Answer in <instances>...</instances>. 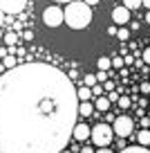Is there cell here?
<instances>
[{
	"label": "cell",
	"instance_id": "1",
	"mask_svg": "<svg viewBox=\"0 0 150 153\" xmlns=\"http://www.w3.org/2000/svg\"><path fill=\"white\" fill-rule=\"evenodd\" d=\"M79 117L72 79L47 63H23L0 74V151L61 153Z\"/></svg>",
	"mask_w": 150,
	"mask_h": 153
},
{
	"label": "cell",
	"instance_id": "2",
	"mask_svg": "<svg viewBox=\"0 0 150 153\" xmlns=\"http://www.w3.org/2000/svg\"><path fill=\"white\" fill-rule=\"evenodd\" d=\"M65 23L72 29H85L92 23V7L85 5L83 0H74L65 7Z\"/></svg>",
	"mask_w": 150,
	"mask_h": 153
},
{
	"label": "cell",
	"instance_id": "3",
	"mask_svg": "<svg viewBox=\"0 0 150 153\" xmlns=\"http://www.w3.org/2000/svg\"><path fill=\"white\" fill-rule=\"evenodd\" d=\"M112 137H114L112 126H108V124H96V126L92 128V137H90V140H92L99 149H108L110 142H112Z\"/></svg>",
	"mask_w": 150,
	"mask_h": 153
},
{
	"label": "cell",
	"instance_id": "4",
	"mask_svg": "<svg viewBox=\"0 0 150 153\" xmlns=\"http://www.w3.org/2000/svg\"><path fill=\"white\" fill-rule=\"evenodd\" d=\"M43 23L47 27H61L65 23V9H61V7H47L43 11Z\"/></svg>",
	"mask_w": 150,
	"mask_h": 153
},
{
	"label": "cell",
	"instance_id": "5",
	"mask_svg": "<svg viewBox=\"0 0 150 153\" xmlns=\"http://www.w3.org/2000/svg\"><path fill=\"white\" fill-rule=\"evenodd\" d=\"M112 131L119 137H128V135L135 131V122H132L128 115H119L117 120H114V124H112Z\"/></svg>",
	"mask_w": 150,
	"mask_h": 153
},
{
	"label": "cell",
	"instance_id": "6",
	"mask_svg": "<svg viewBox=\"0 0 150 153\" xmlns=\"http://www.w3.org/2000/svg\"><path fill=\"white\" fill-rule=\"evenodd\" d=\"M25 5H27V0H0L2 14H18L25 9Z\"/></svg>",
	"mask_w": 150,
	"mask_h": 153
},
{
	"label": "cell",
	"instance_id": "7",
	"mask_svg": "<svg viewBox=\"0 0 150 153\" xmlns=\"http://www.w3.org/2000/svg\"><path fill=\"white\" fill-rule=\"evenodd\" d=\"M112 20L117 25H128V23H130V9L123 7V5L114 7V9H112Z\"/></svg>",
	"mask_w": 150,
	"mask_h": 153
},
{
	"label": "cell",
	"instance_id": "8",
	"mask_svg": "<svg viewBox=\"0 0 150 153\" xmlns=\"http://www.w3.org/2000/svg\"><path fill=\"white\" fill-rule=\"evenodd\" d=\"M72 137H74L76 142H85L88 137H92V128H90L88 124H76V126H74V133H72Z\"/></svg>",
	"mask_w": 150,
	"mask_h": 153
},
{
	"label": "cell",
	"instance_id": "9",
	"mask_svg": "<svg viewBox=\"0 0 150 153\" xmlns=\"http://www.w3.org/2000/svg\"><path fill=\"white\" fill-rule=\"evenodd\" d=\"M137 142H139L141 146H148V144H150V131L148 128H141L139 133H137Z\"/></svg>",
	"mask_w": 150,
	"mask_h": 153
},
{
	"label": "cell",
	"instance_id": "10",
	"mask_svg": "<svg viewBox=\"0 0 150 153\" xmlns=\"http://www.w3.org/2000/svg\"><path fill=\"white\" fill-rule=\"evenodd\" d=\"M92 113H94V106L90 104V101H79V115H85V117H90Z\"/></svg>",
	"mask_w": 150,
	"mask_h": 153
},
{
	"label": "cell",
	"instance_id": "11",
	"mask_svg": "<svg viewBox=\"0 0 150 153\" xmlns=\"http://www.w3.org/2000/svg\"><path fill=\"white\" fill-rule=\"evenodd\" d=\"M76 97H79V101H90V97H94L92 95V88H88V86L79 88V90H76Z\"/></svg>",
	"mask_w": 150,
	"mask_h": 153
},
{
	"label": "cell",
	"instance_id": "12",
	"mask_svg": "<svg viewBox=\"0 0 150 153\" xmlns=\"http://www.w3.org/2000/svg\"><path fill=\"white\" fill-rule=\"evenodd\" d=\"M2 41H5V43L9 45V48H16V45L20 43V38H18V34H16V32H7Z\"/></svg>",
	"mask_w": 150,
	"mask_h": 153
},
{
	"label": "cell",
	"instance_id": "13",
	"mask_svg": "<svg viewBox=\"0 0 150 153\" xmlns=\"http://www.w3.org/2000/svg\"><path fill=\"white\" fill-rule=\"evenodd\" d=\"M110 104H112V101H110L108 99V97H96V104H94V108H96V110H103V113H105V110H108L110 108Z\"/></svg>",
	"mask_w": 150,
	"mask_h": 153
},
{
	"label": "cell",
	"instance_id": "14",
	"mask_svg": "<svg viewBox=\"0 0 150 153\" xmlns=\"http://www.w3.org/2000/svg\"><path fill=\"white\" fill-rule=\"evenodd\" d=\"M96 68H99V70H103V72H108L110 68H112V59H108V56H101V59L96 61Z\"/></svg>",
	"mask_w": 150,
	"mask_h": 153
},
{
	"label": "cell",
	"instance_id": "15",
	"mask_svg": "<svg viewBox=\"0 0 150 153\" xmlns=\"http://www.w3.org/2000/svg\"><path fill=\"white\" fill-rule=\"evenodd\" d=\"M121 153H150L148 146H141V144H135V146H126Z\"/></svg>",
	"mask_w": 150,
	"mask_h": 153
},
{
	"label": "cell",
	"instance_id": "16",
	"mask_svg": "<svg viewBox=\"0 0 150 153\" xmlns=\"http://www.w3.org/2000/svg\"><path fill=\"white\" fill-rule=\"evenodd\" d=\"M83 86L94 88V86H96V74H85V76H83Z\"/></svg>",
	"mask_w": 150,
	"mask_h": 153
},
{
	"label": "cell",
	"instance_id": "17",
	"mask_svg": "<svg viewBox=\"0 0 150 153\" xmlns=\"http://www.w3.org/2000/svg\"><path fill=\"white\" fill-rule=\"evenodd\" d=\"M141 2H143V0H123V7H128V9H139L141 7Z\"/></svg>",
	"mask_w": 150,
	"mask_h": 153
},
{
	"label": "cell",
	"instance_id": "18",
	"mask_svg": "<svg viewBox=\"0 0 150 153\" xmlns=\"http://www.w3.org/2000/svg\"><path fill=\"white\" fill-rule=\"evenodd\" d=\"M2 61H5V68H7V70H14V68H18V65H16V56H11V54H9L7 59H2Z\"/></svg>",
	"mask_w": 150,
	"mask_h": 153
},
{
	"label": "cell",
	"instance_id": "19",
	"mask_svg": "<svg viewBox=\"0 0 150 153\" xmlns=\"http://www.w3.org/2000/svg\"><path fill=\"white\" fill-rule=\"evenodd\" d=\"M117 36H119V38H121V41H128V38H130V29H126V27H121V29H119V32H117Z\"/></svg>",
	"mask_w": 150,
	"mask_h": 153
},
{
	"label": "cell",
	"instance_id": "20",
	"mask_svg": "<svg viewBox=\"0 0 150 153\" xmlns=\"http://www.w3.org/2000/svg\"><path fill=\"white\" fill-rule=\"evenodd\" d=\"M117 104L121 106V108H130V99H128V97H123V95L119 97V101H117Z\"/></svg>",
	"mask_w": 150,
	"mask_h": 153
},
{
	"label": "cell",
	"instance_id": "21",
	"mask_svg": "<svg viewBox=\"0 0 150 153\" xmlns=\"http://www.w3.org/2000/svg\"><path fill=\"white\" fill-rule=\"evenodd\" d=\"M123 63H126V59H121V56H117V59H112V68H121Z\"/></svg>",
	"mask_w": 150,
	"mask_h": 153
},
{
	"label": "cell",
	"instance_id": "22",
	"mask_svg": "<svg viewBox=\"0 0 150 153\" xmlns=\"http://www.w3.org/2000/svg\"><path fill=\"white\" fill-rule=\"evenodd\" d=\"M141 92H146V95H150V83H148V81H143V83H141Z\"/></svg>",
	"mask_w": 150,
	"mask_h": 153
},
{
	"label": "cell",
	"instance_id": "23",
	"mask_svg": "<svg viewBox=\"0 0 150 153\" xmlns=\"http://www.w3.org/2000/svg\"><path fill=\"white\" fill-rule=\"evenodd\" d=\"M119 97H121V95L112 90V92H110V95H108V99H110V101H119Z\"/></svg>",
	"mask_w": 150,
	"mask_h": 153
},
{
	"label": "cell",
	"instance_id": "24",
	"mask_svg": "<svg viewBox=\"0 0 150 153\" xmlns=\"http://www.w3.org/2000/svg\"><path fill=\"white\" fill-rule=\"evenodd\" d=\"M103 90H108V92H112V90H114V83H112V81H105V86H103Z\"/></svg>",
	"mask_w": 150,
	"mask_h": 153
},
{
	"label": "cell",
	"instance_id": "25",
	"mask_svg": "<svg viewBox=\"0 0 150 153\" xmlns=\"http://www.w3.org/2000/svg\"><path fill=\"white\" fill-rule=\"evenodd\" d=\"M23 38H25V41H32V38H34V32H29V29H27V32H23Z\"/></svg>",
	"mask_w": 150,
	"mask_h": 153
},
{
	"label": "cell",
	"instance_id": "26",
	"mask_svg": "<svg viewBox=\"0 0 150 153\" xmlns=\"http://www.w3.org/2000/svg\"><path fill=\"white\" fill-rule=\"evenodd\" d=\"M143 61H146V63H150V48H146V50H143Z\"/></svg>",
	"mask_w": 150,
	"mask_h": 153
},
{
	"label": "cell",
	"instance_id": "27",
	"mask_svg": "<svg viewBox=\"0 0 150 153\" xmlns=\"http://www.w3.org/2000/svg\"><path fill=\"white\" fill-rule=\"evenodd\" d=\"M96 81H103V83H105V72H103V70H99V74H96Z\"/></svg>",
	"mask_w": 150,
	"mask_h": 153
},
{
	"label": "cell",
	"instance_id": "28",
	"mask_svg": "<svg viewBox=\"0 0 150 153\" xmlns=\"http://www.w3.org/2000/svg\"><path fill=\"white\" fill-rule=\"evenodd\" d=\"M0 56L7 59V56H9V50H7V48H0Z\"/></svg>",
	"mask_w": 150,
	"mask_h": 153
},
{
	"label": "cell",
	"instance_id": "29",
	"mask_svg": "<svg viewBox=\"0 0 150 153\" xmlns=\"http://www.w3.org/2000/svg\"><path fill=\"white\" fill-rule=\"evenodd\" d=\"M85 5H90V7H94V5H99V0H83Z\"/></svg>",
	"mask_w": 150,
	"mask_h": 153
},
{
	"label": "cell",
	"instance_id": "30",
	"mask_svg": "<svg viewBox=\"0 0 150 153\" xmlns=\"http://www.w3.org/2000/svg\"><path fill=\"white\" fill-rule=\"evenodd\" d=\"M81 153H94V149H90V146H85V149H81Z\"/></svg>",
	"mask_w": 150,
	"mask_h": 153
},
{
	"label": "cell",
	"instance_id": "31",
	"mask_svg": "<svg viewBox=\"0 0 150 153\" xmlns=\"http://www.w3.org/2000/svg\"><path fill=\"white\" fill-rule=\"evenodd\" d=\"M94 153H114V151H110V149H99V151H94Z\"/></svg>",
	"mask_w": 150,
	"mask_h": 153
},
{
	"label": "cell",
	"instance_id": "32",
	"mask_svg": "<svg viewBox=\"0 0 150 153\" xmlns=\"http://www.w3.org/2000/svg\"><path fill=\"white\" fill-rule=\"evenodd\" d=\"M141 5H143V7H148V11H150V0H143Z\"/></svg>",
	"mask_w": 150,
	"mask_h": 153
},
{
	"label": "cell",
	"instance_id": "33",
	"mask_svg": "<svg viewBox=\"0 0 150 153\" xmlns=\"http://www.w3.org/2000/svg\"><path fill=\"white\" fill-rule=\"evenodd\" d=\"M2 20H5V14H2V9H0V27H2Z\"/></svg>",
	"mask_w": 150,
	"mask_h": 153
},
{
	"label": "cell",
	"instance_id": "34",
	"mask_svg": "<svg viewBox=\"0 0 150 153\" xmlns=\"http://www.w3.org/2000/svg\"><path fill=\"white\" fill-rule=\"evenodd\" d=\"M54 2H67V5H70V2H74V0H54Z\"/></svg>",
	"mask_w": 150,
	"mask_h": 153
},
{
	"label": "cell",
	"instance_id": "35",
	"mask_svg": "<svg viewBox=\"0 0 150 153\" xmlns=\"http://www.w3.org/2000/svg\"><path fill=\"white\" fill-rule=\"evenodd\" d=\"M146 23L150 25V11H148V14H146Z\"/></svg>",
	"mask_w": 150,
	"mask_h": 153
},
{
	"label": "cell",
	"instance_id": "36",
	"mask_svg": "<svg viewBox=\"0 0 150 153\" xmlns=\"http://www.w3.org/2000/svg\"><path fill=\"white\" fill-rule=\"evenodd\" d=\"M61 153H72V151H61Z\"/></svg>",
	"mask_w": 150,
	"mask_h": 153
}]
</instances>
